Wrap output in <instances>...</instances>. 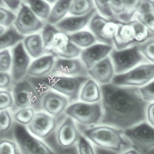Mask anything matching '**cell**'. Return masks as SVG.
I'll return each mask as SVG.
<instances>
[{"label": "cell", "mask_w": 154, "mask_h": 154, "mask_svg": "<svg viewBox=\"0 0 154 154\" xmlns=\"http://www.w3.org/2000/svg\"><path fill=\"white\" fill-rule=\"evenodd\" d=\"M101 89L103 117L100 124L126 130L146 121L148 103L142 98L138 88L109 83L101 86Z\"/></svg>", "instance_id": "obj_1"}, {"label": "cell", "mask_w": 154, "mask_h": 154, "mask_svg": "<svg viewBox=\"0 0 154 154\" xmlns=\"http://www.w3.org/2000/svg\"><path fill=\"white\" fill-rule=\"evenodd\" d=\"M93 144L104 150L119 152L128 145L123 130L106 124L95 125L82 132Z\"/></svg>", "instance_id": "obj_2"}, {"label": "cell", "mask_w": 154, "mask_h": 154, "mask_svg": "<svg viewBox=\"0 0 154 154\" xmlns=\"http://www.w3.org/2000/svg\"><path fill=\"white\" fill-rule=\"evenodd\" d=\"M89 76H64V75H49L43 77L44 82L53 91L65 96L69 101H75L79 99L81 88Z\"/></svg>", "instance_id": "obj_3"}, {"label": "cell", "mask_w": 154, "mask_h": 154, "mask_svg": "<svg viewBox=\"0 0 154 154\" xmlns=\"http://www.w3.org/2000/svg\"><path fill=\"white\" fill-rule=\"evenodd\" d=\"M154 79V63H142L130 71L116 74L112 83L120 86L140 88Z\"/></svg>", "instance_id": "obj_4"}, {"label": "cell", "mask_w": 154, "mask_h": 154, "mask_svg": "<svg viewBox=\"0 0 154 154\" xmlns=\"http://www.w3.org/2000/svg\"><path fill=\"white\" fill-rule=\"evenodd\" d=\"M65 113L79 124L93 126L101 122L103 108L101 102L96 103L75 102L68 106Z\"/></svg>", "instance_id": "obj_5"}, {"label": "cell", "mask_w": 154, "mask_h": 154, "mask_svg": "<svg viewBox=\"0 0 154 154\" xmlns=\"http://www.w3.org/2000/svg\"><path fill=\"white\" fill-rule=\"evenodd\" d=\"M123 133L133 148L141 154L154 149V126L146 121L123 130Z\"/></svg>", "instance_id": "obj_6"}, {"label": "cell", "mask_w": 154, "mask_h": 154, "mask_svg": "<svg viewBox=\"0 0 154 154\" xmlns=\"http://www.w3.org/2000/svg\"><path fill=\"white\" fill-rule=\"evenodd\" d=\"M13 134L22 154H56L41 139L32 134L27 126L17 123Z\"/></svg>", "instance_id": "obj_7"}, {"label": "cell", "mask_w": 154, "mask_h": 154, "mask_svg": "<svg viewBox=\"0 0 154 154\" xmlns=\"http://www.w3.org/2000/svg\"><path fill=\"white\" fill-rule=\"evenodd\" d=\"M15 100V106L18 109L32 107L35 109H41L42 96L38 93L31 81L25 79L15 82L12 89Z\"/></svg>", "instance_id": "obj_8"}, {"label": "cell", "mask_w": 154, "mask_h": 154, "mask_svg": "<svg viewBox=\"0 0 154 154\" xmlns=\"http://www.w3.org/2000/svg\"><path fill=\"white\" fill-rule=\"evenodd\" d=\"M109 56L113 63L116 74L130 71L142 63L145 59L139 45H134L123 49H113Z\"/></svg>", "instance_id": "obj_9"}, {"label": "cell", "mask_w": 154, "mask_h": 154, "mask_svg": "<svg viewBox=\"0 0 154 154\" xmlns=\"http://www.w3.org/2000/svg\"><path fill=\"white\" fill-rule=\"evenodd\" d=\"M120 20L108 19L96 12L89 24V30L97 41L113 46V39Z\"/></svg>", "instance_id": "obj_10"}, {"label": "cell", "mask_w": 154, "mask_h": 154, "mask_svg": "<svg viewBox=\"0 0 154 154\" xmlns=\"http://www.w3.org/2000/svg\"><path fill=\"white\" fill-rule=\"evenodd\" d=\"M82 50L71 41L69 35L59 29L52 42L46 49V54H52L61 59L80 57Z\"/></svg>", "instance_id": "obj_11"}, {"label": "cell", "mask_w": 154, "mask_h": 154, "mask_svg": "<svg viewBox=\"0 0 154 154\" xmlns=\"http://www.w3.org/2000/svg\"><path fill=\"white\" fill-rule=\"evenodd\" d=\"M45 22L42 21L31 10L28 5L22 2L18 13L14 26L18 31L23 35H32L37 33L43 29Z\"/></svg>", "instance_id": "obj_12"}, {"label": "cell", "mask_w": 154, "mask_h": 154, "mask_svg": "<svg viewBox=\"0 0 154 154\" xmlns=\"http://www.w3.org/2000/svg\"><path fill=\"white\" fill-rule=\"evenodd\" d=\"M12 65L11 74L15 82L26 79L28 71L31 64V57L27 53L23 42L12 48Z\"/></svg>", "instance_id": "obj_13"}, {"label": "cell", "mask_w": 154, "mask_h": 154, "mask_svg": "<svg viewBox=\"0 0 154 154\" xmlns=\"http://www.w3.org/2000/svg\"><path fill=\"white\" fill-rule=\"evenodd\" d=\"M56 118L44 111L36 112L33 119L27 126L29 131L39 139H46L56 130Z\"/></svg>", "instance_id": "obj_14"}, {"label": "cell", "mask_w": 154, "mask_h": 154, "mask_svg": "<svg viewBox=\"0 0 154 154\" xmlns=\"http://www.w3.org/2000/svg\"><path fill=\"white\" fill-rule=\"evenodd\" d=\"M80 135L75 121L66 116L57 128L55 137L59 146L63 149H69L77 143Z\"/></svg>", "instance_id": "obj_15"}, {"label": "cell", "mask_w": 154, "mask_h": 154, "mask_svg": "<svg viewBox=\"0 0 154 154\" xmlns=\"http://www.w3.org/2000/svg\"><path fill=\"white\" fill-rule=\"evenodd\" d=\"M69 99L53 90H49L43 95L41 101V109L53 117L58 118L65 113L69 106Z\"/></svg>", "instance_id": "obj_16"}, {"label": "cell", "mask_w": 154, "mask_h": 154, "mask_svg": "<svg viewBox=\"0 0 154 154\" xmlns=\"http://www.w3.org/2000/svg\"><path fill=\"white\" fill-rule=\"evenodd\" d=\"M50 75L64 76H88V69L82 60L76 59H61L56 58L54 68Z\"/></svg>", "instance_id": "obj_17"}, {"label": "cell", "mask_w": 154, "mask_h": 154, "mask_svg": "<svg viewBox=\"0 0 154 154\" xmlns=\"http://www.w3.org/2000/svg\"><path fill=\"white\" fill-rule=\"evenodd\" d=\"M115 75V68L109 56L88 70V76L100 86L112 83Z\"/></svg>", "instance_id": "obj_18"}, {"label": "cell", "mask_w": 154, "mask_h": 154, "mask_svg": "<svg viewBox=\"0 0 154 154\" xmlns=\"http://www.w3.org/2000/svg\"><path fill=\"white\" fill-rule=\"evenodd\" d=\"M113 46L99 42L86 49H82L80 60L88 70L91 69L96 63L110 55L113 49Z\"/></svg>", "instance_id": "obj_19"}, {"label": "cell", "mask_w": 154, "mask_h": 154, "mask_svg": "<svg viewBox=\"0 0 154 154\" xmlns=\"http://www.w3.org/2000/svg\"><path fill=\"white\" fill-rule=\"evenodd\" d=\"M97 11L94 9L85 16H69L56 25L60 31L70 35L77 32L83 30V29L89 26L92 18L94 16Z\"/></svg>", "instance_id": "obj_20"}, {"label": "cell", "mask_w": 154, "mask_h": 154, "mask_svg": "<svg viewBox=\"0 0 154 154\" xmlns=\"http://www.w3.org/2000/svg\"><path fill=\"white\" fill-rule=\"evenodd\" d=\"M56 57L52 54H45L31 62L27 77L43 78L50 75L54 68Z\"/></svg>", "instance_id": "obj_21"}, {"label": "cell", "mask_w": 154, "mask_h": 154, "mask_svg": "<svg viewBox=\"0 0 154 154\" xmlns=\"http://www.w3.org/2000/svg\"><path fill=\"white\" fill-rule=\"evenodd\" d=\"M136 45L135 31L132 20L119 21L113 39V46L116 49H123Z\"/></svg>", "instance_id": "obj_22"}, {"label": "cell", "mask_w": 154, "mask_h": 154, "mask_svg": "<svg viewBox=\"0 0 154 154\" xmlns=\"http://www.w3.org/2000/svg\"><path fill=\"white\" fill-rule=\"evenodd\" d=\"M79 100L88 103H100L102 100L101 86L89 77L81 88Z\"/></svg>", "instance_id": "obj_23"}, {"label": "cell", "mask_w": 154, "mask_h": 154, "mask_svg": "<svg viewBox=\"0 0 154 154\" xmlns=\"http://www.w3.org/2000/svg\"><path fill=\"white\" fill-rule=\"evenodd\" d=\"M25 49L32 59H37L46 54L41 33L26 35L23 42Z\"/></svg>", "instance_id": "obj_24"}, {"label": "cell", "mask_w": 154, "mask_h": 154, "mask_svg": "<svg viewBox=\"0 0 154 154\" xmlns=\"http://www.w3.org/2000/svg\"><path fill=\"white\" fill-rule=\"evenodd\" d=\"M72 1L73 0H57L53 4L49 19L46 23L56 26L62 21L66 17L67 14H69Z\"/></svg>", "instance_id": "obj_25"}, {"label": "cell", "mask_w": 154, "mask_h": 154, "mask_svg": "<svg viewBox=\"0 0 154 154\" xmlns=\"http://www.w3.org/2000/svg\"><path fill=\"white\" fill-rule=\"evenodd\" d=\"M0 35V50L14 48L18 44L23 42L26 37L18 31L15 26L6 29L5 32Z\"/></svg>", "instance_id": "obj_26"}, {"label": "cell", "mask_w": 154, "mask_h": 154, "mask_svg": "<svg viewBox=\"0 0 154 154\" xmlns=\"http://www.w3.org/2000/svg\"><path fill=\"white\" fill-rule=\"evenodd\" d=\"M69 35L71 41L81 49H86L96 44L97 42V39L93 32L87 30H81Z\"/></svg>", "instance_id": "obj_27"}, {"label": "cell", "mask_w": 154, "mask_h": 154, "mask_svg": "<svg viewBox=\"0 0 154 154\" xmlns=\"http://www.w3.org/2000/svg\"><path fill=\"white\" fill-rule=\"evenodd\" d=\"M23 2L26 4L31 10L42 21H47L52 9L50 4L44 0H25Z\"/></svg>", "instance_id": "obj_28"}, {"label": "cell", "mask_w": 154, "mask_h": 154, "mask_svg": "<svg viewBox=\"0 0 154 154\" xmlns=\"http://www.w3.org/2000/svg\"><path fill=\"white\" fill-rule=\"evenodd\" d=\"M96 9L93 0H73L69 11L70 16H85Z\"/></svg>", "instance_id": "obj_29"}, {"label": "cell", "mask_w": 154, "mask_h": 154, "mask_svg": "<svg viewBox=\"0 0 154 154\" xmlns=\"http://www.w3.org/2000/svg\"><path fill=\"white\" fill-rule=\"evenodd\" d=\"M35 114V109L32 107L18 109V110L13 114V119L18 124L28 126L33 119Z\"/></svg>", "instance_id": "obj_30"}, {"label": "cell", "mask_w": 154, "mask_h": 154, "mask_svg": "<svg viewBox=\"0 0 154 154\" xmlns=\"http://www.w3.org/2000/svg\"><path fill=\"white\" fill-rule=\"evenodd\" d=\"M132 23L134 26L136 45H141L151 38L152 33L141 22L137 19H133Z\"/></svg>", "instance_id": "obj_31"}, {"label": "cell", "mask_w": 154, "mask_h": 154, "mask_svg": "<svg viewBox=\"0 0 154 154\" xmlns=\"http://www.w3.org/2000/svg\"><path fill=\"white\" fill-rule=\"evenodd\" d=\"M141 0H125L124 10L118 19L123 22H130L133 20L136 16L137 7Z\"/></svg>", "instance_id": "obj_32"}, {"label": "cell", "mask_w": 154, "mask_h": 154, "mask_svg": "<svg viewBox=\"0 0 154 154\" xmlns=\"http://www.w3.org/2000/svg\"><path fill=\"white\" fill-rule=\"evenodd\" d=\"M93 2L99 14L108 19H117L111 8L110 0H93Z\"/></svg>", "instance_id": "obj_33"}, {"label": "cell", "mask_w": 154, "mask_h": 154, "mask_svg": "<svg viewBox=\"0 0 154 154\" xmlns=\"http://www.w3.org/2000/svg\"><path fill=\"white\" fill-rule=\"evenodd\" d=\"M16 15L13 11L9 9V8L1 7L0 9V26L9 28V27L14 26L16 22Z\"/></svg>", "instance_id": "obj_34"}, {"label": "cell", "mask_w": 154, "mask_h": 154, "mask_svg": "<svg viewBox=\"0 0 154 154\" xmlns=\"http://www.w3.org/2000/svg\"><path fill=\"white\" fill-rule=\"evenodd\" d=\"M91 141L88 140L83 134H81L76 143L79 154H96Z\"/></svg>", "instance_id": "obj_35"}, {"label": "cell", "mask_w": 154, "mask_h": 154, "mask_svg": "<svg viewBox=\"0 0 154 154\" xmlns=\"http://www.w3.org/2000/svg\"><path fill=\"white\" fill-rule=\"evenodd\" d=\"M12 65V51L3 49L0 52V71L8 72L11 71Z\"/></svg>", "instance_id": "obj_36"}, {"label": "cell", "mask_w": 154, "mask_h": 154, "mask_svg": "<svg viewBox=\"0 0 154 154\" xmlns=\"http://www.w3.org/2000/svg\"><path fill=\"white\" fill-rule=\"evenodd\" d=\"M0 154H22L17 143L2 139L0 143Z\"/></svg>", "instance_id": "obj_37"}, {"label": "cell", "mask_w": 154, "mask_h": 154, "mask_svg": "<svg viewBox=\"0 0 154 154\" xmlns=\"http://www.w3.org/2000/svg\"><path fill=\"white\" fill-rule=\"evenodd\" d=\"M15 106L13 94L6 89H1L0 91V111L6 110Z\"/></svg>", "instance_id": "obj_38"}, {"label": "cell", "mask_w": 154, "mask_h": 154, "mask_svg": "<svg viewBox=\"0 0 154 154\" xmlns=\"http://www.w3.org/2000/svg\"><path fill=\"white\" fill-rule=\"evenodd\" d=\"M140 51L149 63H154V38H151L144 43L139 45Z\"/></svg>", "instance_id": "obj_39"}, {"label": "cell", "mask_w": 154, "mask_h": 154, "mask_svg": "<svg viewBox=\"0 0 154 154\" xmlns=\"http://www.w3.org/2000/svg\"><path fill=\"white\" fill-rule=\"evenodd\" d=\"M12 119L13 116H12L9 109L0 111V131L2 134L7 133L12 128Z\"/></svg>", "instance_id": "obj_40"}, {"label": "cell", "mask_w": 154, "mask_h": 154, "mask_svg": "<svg viewBox=\"0 0 154 154\" xmlns=\"http://www.w3.org/2000/svg\"><path fill=\"white\" fill-rule=\"evenodd\" d=\"M139 91L142 98L146 103H149L154 102V79L146 86L140 88Z\"/></svg>", "instance_id": "obj_41"}, {"label": "cell", "mask_w": 154, "mask_h": 154, "mask_svg": "<svg viewBox=\"0 0 154 154\" xmlns=\"http://www.w3.org/2000/svg\"><path fill=\"white\" fill-rule=\"evenodd\" d=\"M154 12V0H141L137 7L136 16H143Z\"/></svg>", "instance_id": "obj_42"}, {"label": "cell", "mask_w": 154, "mask_h": 154, "mask_svg": "<svg viewBox=\"0 0 154 154\" xmlns=\"http://www.w3.org/2000/svg\"><path fill=\"white\" fill-rule=\"evenodd\" d=\"M134 19H138L146 27L152 34H154V12L143 16H137Z\"/></svg>", "instance_id": "obj_43"}, {"label": "cell", "mask_w": 154, "mask_h": 154, "mask_svg": "<svg viewBox=\"0 0 154 154\" xmlns=\"http://www.w3.org/2000/svg\"><path fill=\"white\" fill-rule=\"evenodd\" d=\"M14 82V79L12 78L11 73L5 72H1L0 75V88L1 89H8L12 86V82Z\"/></svg>", "instance_id": "obj_44"}, {"label": "cell", "mask_w": 154, "mask_h": 154, "mask_svg": "<svg viewBox=\"0 0 154 154\" xmlns=\"http://www.w3.org/2000/svg\"><path fill=\"white\" fill-rule=\"evenodd\" d=\"M124 2L125 0H110L111 8L117 19L124 10Z\"/></svg>", "instance_id": "obj_45"}, {"label": "cell", "mask_w": 154, "mask_h": 154, "mask_svg": "<svg viewBox=\"0 0 154 154\" xmlns=\"http://www.w3.org/2000/svg\"><path fill=\"white\" fill-rule=\"evenodd\" d=\"M146 121L154 126V102L148 103L146 110Z\"/></svg>", "instance_id": "obj_46"}, {"label": "cell", "mask_w": 154, "mask_h": 154, "mask_svg": "<svg viewBox=\"0 0 154 154\" xmlns=\"http://www.w3.org/2000/svg\"><path fill=\"white\" fill-rule=\"evenodd\" d=\"M2 2L5 3V6H7V8L12 11L19 9L22 4L20 0H2Z\"/></svg>", "instance_id": "obj_47"}, {"label": "cell", "mask_w": 154, "mask_h": 154, "mask_svg": "<svg viewBox=\"0 0 154 154\" xmlns=\"http://www.w3.org/2000/svg\"><path fill=\"white\" fill-rule=\"evenodd\" d=\"M121 154H141L140 152H139L137 149H136L135 148H131V149H128L126 150L123 151Z\"/></svg>", "instance_id": "obj_48"}, {"label": "cell", "mask_w": 154, "mask_h": 154, "mask_svg": "<svg viewBox=\"0 0 154 154\" xmlns=\"http://www.w3.org/2000/svg\"><path fill=\"white\" fill-rule=\"evenodd\" d=\"M44 1H46V2H47L48 3H49V4H54L55 2H56V1H57V0H44Z\"/></svg>", "instance_id": "obj_49"}, {"label": "cell", "mask_w": 154, "mask_h": 154, "mask_svg": "<svg viewBox=\"0 0 154 154\" xmlns=\"http://www.w3.org/2000/svg\"><path fill=\"white\" fill-rule=\"evenodd\" d=\"M20 1H21L22 2H24V1H25V0H20Z\"/></svg>", "instance_id": "obj_50"}]
</instances>
